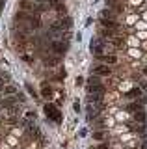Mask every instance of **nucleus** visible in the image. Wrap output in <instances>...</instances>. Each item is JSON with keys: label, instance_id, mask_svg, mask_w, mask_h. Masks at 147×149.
I'll use <instances>...</instances> for the list:
<instances>
[{"label": "nucleus", "instance_id": "obj_9", "mask_svg": "<svg viewBox=\"0 0 147 149\" xmlns=\"http://www.w3.org/2000/svg\"><path fill=\"white\" fill-rule=\"evenodd\" d=\"M41 95H43L45 99H52V95H54V93H52V90H50L49 86H45V84H43V90H41Z\"/></svg>", "mask_w": 147, "mask_h": 149}, {"label": "nucleus", "instance_id": "obj_10", "mask_svg": "<svg viewBox=\"0 0 147 149\" xmlns=\"http://www.w3.org/2000/svg\"><path fill=\"white\" fill-rule=\"evenodd\" d=\"M101 22H103V26L106 28V30H114V28H117L116 21H101Z\"/></svg>", "mask_w": 147, "mask_h": 149}, {"label": "nucleus", "instance_id": "obj_11", "mask_svg": "<svg viewBox=\"0 0 147 149\" xmlns=\"http://www.w3.org/2000/svg\"><path fill=\"white\" fill-rule=\"evenodd\" d=\"M103 91H104V88L101 84L99 86H88V93H103Z\"/></svg>", "mask_w": 147, "mask_h": 149}, {"label": "nucleus", "instance_id": "obj_14", "mask_svg": "<svg viewBox=\"0 0 147 149\" xmlns=\"http://www.w3.org/2000/svg\"><path fill=\"white\" fill-rule=\"evenodd\" d=\"M21 8H24V9H32V4L28 2V0H21Z\"/></svg>", "mask_w": 147, "mask_h": 149}, {"label": "nucleus", "instance_id": "obj_5", "mask_svg": "<svg viewBox=\"0 0 147 149\" xmlns=\"http://www.w3.org/2000/svg\"><path fill=\"white\" fill-rule=\"evenodd\" d=\"M93 73L95 74H104V77H106V74H110V67L108 65H97V67L93 69Z\"/></svg>", "mask_w": 147, "mask_h": 149}, {"label": "nucleus", "instance_id": "obj_23", "mask_svg": "<svg viewBox=\"0 0 147 149\" xmlns=\"http://www.w3.org/2000/svg\"><path fill=\"white\" fill-rule=\"evenodd\" d=\"M0 8H2V6H0Z\"/></svg>", "mask_w": 147, "mask_h": 149}, {"label": "nucleus", "instance_id": "obj_12", "mask_svg": "<svg viewBox=\"0 0 147 149\" xmlns=\"http://www.w3.org/2000/svg\"><path fill=\"white\" fill-rule=\"evenodd\" d=\"M43 63L47 65V67H52V65H56V63H58V58H54V56H50V58L43 60Z\"/></svg>", "mask_w": 147, "mask_h": 149}, {"label": "nucleus", "instance_id": "obj_20", "mask_svg": "<svg viewBox=\"0 0 147 149\" xmlns=\"http://www.w3.org/2000/svg\"><path fill=\"white\" fill-rule=\"evenodd\" d=\"M26 90H28V93H30V95H34V97H35V91L32 90V86H30V84H26Z\"/></svg>", "mask_w": 147, "mask_h": 149}, {"label": "nucleus", "instance_id": "obj_22", "mask_svg": "<svg viewBox=\"0 0 147 149\" xmlns=\"http://www.w3.org/2000/svg\"><path fill=\"white\" fill-rule=\"evenodd\" d=\"M144 74H147V67H145V69H144Z\"/></svg>", "mask_w": 147, "mask_h": 149}, {"label": "nucleus", "instance_id": "obj_16", "mask_svg": "<svg viewBox=\"0 0 147 149\" xmlns=\"http://www.w3.org/2000/svg\"><path fill=\"white\" fill-rule=\"evenodd\" d=\"M127 110H128V112H138V110H141V106H140V104H130Z\"/></svg>", "mask_w": 147, "mask_h": 149}, {"label": "nucleus", "instance_id": "obj_15", "mask_svg": "<svg viewBox=\"0 0 147 149\" xmlns=\"http://www.w3.org/2000/svg\"><path fill=\"white\" fill-rule=\"evenodd\" d=\"M104 60H106L108 63H116L117 62V58H116V56H112V54H110V56H104Z\"/></svg>", "mask_w": 147, "mask_h": 149}, {"label": "nucleus", "instance_id": "obj_6", "mask_svg": "<svg viewBox=\"0 0 147 149\" xmlns=\"http://www.w3.org/2000/svg\"><path fill=\"white\" fill-rule=\"evenodd\" d=\"M71 28V17H63L60 22V30H69Z\"/></svg>", "mask_w": 147, "mask_h": 149}, {"label": "nucleus", "instance_id": "obj_2", "mask_svg": "<svg viewBox=\"0 0 147 149\" xmlns=\"http://www.w3.org/2000/svg\"><path fill=\"white\" fill-rule=\"evenodd\" d=\"M67 49H69V47H67L65 41H60V39H58V41H54V43H52V50H54L56 54H63Z\"/></svg>", "mask_w": 147, "mask_h": 149}, {"label": "nucleus", "instance_id": "obj_7", "mask_svg": "<svg viewBox=\"0 0 147 149\" xmlns=\"http://www.w3.org/2000/svg\"><path fill=\"white\" fill-rule=\"evenodd\" d=\"M134 119L138 121V123H141V125H144V123H145V112H144V110H138V112H134Z\"/></svg>", "mask_w": 147, "mask_h": 149}, {"label": "nucleus", "instance_id": "obj_8", "mask_svg": "<svg viewBox=\"0 0 147 149\" xmlns=\"http://www.w3.org/2000/svg\"><path fill=\"white\" fill-rule=\"evenodd\" d=\"M103 99V93H88V102H99Z\"/></svg>", "mask_w": 147, "mask_h": 149}, {"label": "nucleus", "instance_id": "obj_4", "mask_svg": "<svg viewBox=\"0 0 147 149\" xmlns=\"http://www.w3.org/2000/svg\"><path fill=\"white\" fill-rule=\"evenodd\" d=\"M101 21H116V15L110 9H103L101 11Z\"/></svg>", "mask_w": 147, "mask_h": 149}, {"label": "nucleus", "instance_id": "obj_18", "mask_svg": "<svg viewBox=\"0 0 147 149\" xmlns=\"http://www.w3.org/2000/svg\"><path fill=\"white\" fill-rule=\"evenodd\" d=\"M128 97H140V90H132V91H128Z\"/></svg>", "mask_w": 147, "mask_h": 149}, {"label": "nucleus", "instance_id": "obj_17", "mask_svg": "<svg viewBox=\"0 0 147 149\" xmlns=\"http://www.w3.org/2000/svg\"><path fill=\"white\" fill-rule=\"evenodd\" d=\"M4 91H6L8 95H13V93H15L17 90H15V88H13V86H8V88H6V90H4Z\"/></svg>", "mask_w": 147, "mask_h": 149}, {"label": "nucleus", "instance_id": "obj_21", "mask_svg": "<svg viewBox=\"0 0 147 149\" xmlns=\"http://www.w3.org/2000/svg\"><path fill=\"white\" fill-rule=\"evenodd\" d=\"M95 149H108V147H106V143H103V146H99V147H95Z\"/></svg>", "mask_w": 147, "mask_h": 149}, {"label": "nucleus", "instance_id": "obj_19", "mask_svg": "<svg viewBox=\"0 0 147 149\" xmlns=\"http://www.w3.org/2000/svg\"><path fill=\"white\" fill-rule=\"evenodd\" d=\"M93 136L97 138V140H103V138H104V132H103V130H97V132H95Z\"/></svg>", "mask_w": 147, "mask_h": 149}, {"label": "nucleus", "instance_id": "obj_1", "mask_svg": "<svg viewBox=\"0 0 147 149\" xmlns=\"http://www.w3.org/2000/svg\"><path fill=\"white\" fill-rule=\"evenodd\" d=\"M45 114L54 121H62V114L58 112V108L54 104H45Z\"/></svg>", "mask_w": 147, "mask_h": 149}, {"label": "nucleus", "instance_id": "obj_3", "mask_svg": "<svg viewBox=\"0 0 147 149\" xmlns=\"http://www.w3.org/2000/svg\"><path fill=\"white\" fill-rule=\"evenodd\" d=\"M91 50H93L95 56H101V54H103V45H101V39L95 37V39L91 41Z\"/></svg>", "mask_w": 147, "mask_h": 149}, {"label": "nucleus", "instance_id": "obj_13", "mask_svg": "<svg viewBox=\"0 0 147 149\" xmlns=\"http://www.w3.org/2000/svg\"><path fill=\"white\" fill-rule=\"evenodd\" d=\"M99 84H101V82H99L97 77H91L89 80H88V86H99Z\"/></svg>", "mask_w": 147, "mask_h": 149}]
</instances>
